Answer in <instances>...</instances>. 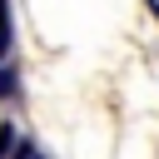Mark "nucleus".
Segmentation results:
<instances>
[{
    "label": "nucleus",
    "mask_w": 159,
    "mask_h": 159,
    "mask_svg": "<svg viewBox=\"0 0 159 159\" xmlns=\"http://www.w3.org/2000/svg\"><path fill=\"white\" fill-rule=\"evenodd\" d=\"M10 45H15V25H10V0H0V60L10 55Z\"/></svg>",
    "instance_id": "f257e3e1"
},
{
    "label": "nucleus",
    "mask_w": 159,
    "mask_h": 159,
    "mask_svg": "<svg viewBox=\"0 0 159 159\" xmlns=\"http://www.w3.org/2000/svg\"><path fill=\"white\" fill-rule=\"evenodd\" d=\"M20 94V84H15V70L10 65H0V99H15Z\"/></svg>",
    "instance_id": "f03ea898"
},
{
    "label": "nucleus",
    "mask_w": 159,
    "mask_h": 159,
    "mask_svg": "<svg viewBox=\"0 0 159 159\" xmlns=\"http://www.w3.org/2000/svg\"><path fill=\"white\" fill-rule=\"evenodd\" d=\"M15 144H20V139H15V124L5 119V124H0V159H10V154H15Z\"/></svg>",
    "instance_id": "7ed1b4c3"
},
{
    "label": "nucleus",
    "mask_w": 159,
    "mask_h": 159,
    "mask_svg": "<svg viewBox=\"0 0 159 159\" xmlns=\"http://www.w3.org/2000/svg\"><path fill=\"white\" fill-rule=\"evenodd\" d=\"M10 159H45V154H40V144H30V139H20V144H15V154H10Z\"/></svg>",
    "instance_id": "20e7f679"
}]
</instances>
